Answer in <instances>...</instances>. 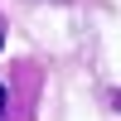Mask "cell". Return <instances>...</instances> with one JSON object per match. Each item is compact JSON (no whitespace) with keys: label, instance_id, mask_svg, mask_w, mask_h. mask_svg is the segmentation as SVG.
I'll use <instances>...</instances> for the list:
<instances>
[{"label":"cell","instance_id":"cell-1","mask_svg":"<svg viewBox=\"0 0 121 121\" xmlns=\"http://www.w3.org/2000/svg\"><path fill=\"white\" fill-rule=\"evenodd\" d=\"M5 107H10V87L0 82V121H5Z\"/></svg>","mask_w":121,"mask_h":121},{"label":"cell","instance_id":"cell-2","mask_svg":"<svg viewBox=\"0 0 121 121\" xmlns=\"http://www.w3.org/2000/svg\"><path fill=\"white\" fill-rule=\"evenodd\" d=\"M0 48H5V19H0Z\"/></svg>","mask_w":121,"mask_h":121}]
</instances>
